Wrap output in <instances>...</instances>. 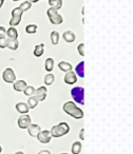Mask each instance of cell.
Segmentation results:
<instances>
[{
	"label": "cell",
	"instance_id": "obj_1",
	"mask_svg": "<svg viewBox=\"0 0 133 154\" xmlns=\"http://www.w3.org/2000/svg\"><path fill=\"white\" fill-rule=\"evenodd\" d=\"M62 110L68 115L72 116L75 119H82L84 117V111L82 109H79L76 106V103H73V101H66V103H64L63 106H62Z\"/></svg>",
	"mask_w": 133,
	"mask_h": 154
},
{
	"label": "cell",
	"instance_id": "obj_2",
	"mask_svg": "<svg viewBox=\"0 0 133 154\" xmlns=\"http://www.w3.org/2000/svg\"><path fill=\"white\" fill-rule=\"evenodd\" d=\"M50 132H51L52 137L58 138V137L64 136V135L68 134V133L70 132V126L64 122H59V124L56 125V126L52 127V129H51Z\"/></svg>",
	"mask_w": 133,
	"mask_h": 154
},
{
	"label": "cell",
	"instance_id": "obj_3",
	"mask_svg": "<svg viewBox=\"0 0 133 154\" xmlns=\"http://www.w3.org/2000/svg\"><path fill=\"white\" fill-rule=\"evenodd\" d=\"M71 96L77 103L85 105V89L82 87H75L72 89Z\"/></svg>",
	"mask_w": 133,
	"mask_h": 154
},
{
	"label": "cell",
	"instance_id": "obj_4",
	"mask_svg": "<svg viewBox=\"0 0 133 154\" xmlns=\"http://www.w3.org/2000/svg\"><path fill=\"white\" fill-rule=\"evenodd\" d=\"M47 15L50 19V22H51L52 24L58 26V24H61L62 22H63V18H62V16L60 15V14H58V12L56 11V10L52 9V8L48 9Z\"/></svg>",
	"mask_w": 133,
	"mask_h": 154
},
{
	"label": "cell",
	"instance_id": "obj_5",
	"mask_svg": "<svg viewBox=\"0 0 133 154\" xmlns=\"http://www.w3.org/2000/svg\"><path fill=\"white\" fill-rule=\"evenodd\" d=\"M22 14H23V12H22L19 8L13 9V11H12V18L9 22L10 26H13V28H15L16 26H18L22 19Z\"/></svg>",
	"mask_w": 133,
	"mask_h": 154
},
{
	"label": "cell",
	"instance_id": "obj_6",
	"mask_svg": "<svg viewBox=\"0 0 133 154\" xmlns=\"http://www.w3.org/2000/svg\"><path fill=\"white\" fill-rule=\"evenodd\" d=\"M2 79L5 80L8 84H13L16 80V75L15 72H14L13 69L11 68H7L2 73Z\"/></svg>",
	"mask_w": 133,
	"mask_h": 154
},
{
	"label": "cell",
	"instance_id": "obj_7",
	"mask_svg": "<svg viewBox=\"0 0 133 154\" xmlns=\"http://www.w3.org/2000/svg\"><path fill=\"white\" fill-rule=\"evenodd\" d=\"M31 124H32V119L28 114H22L17 120V125L20 129H28Z\"/></svg>",
	"mask_w": 133,
	"mask_h": 154
},
{
	"label": "cell",
	"instance_id": "obj_8",
	"mask_svg": "<svg viewBox=\"0 0 133 154\" xmlns=\"http://www.w3.org/2000/svg\"><path fill=\"white\" fill-rule=\"evenodd\" d=\"M37 139L40 141L41 143H49L52 139L51 132L49 130H41L39 134L37 135Z\"/></svg>",
	"mask_w": 133,
	"mask_h": 154
},
{
	"label": "cell",
	"instance_id": "obj_9",
	"mask_svg": "<svg viewBox=\"0 0 133 154\" xmlns=\"http://www.w3.org/2000/svg\"><path fill=\"white\" fill-rule=\"evenodd\" d=\"M63 82H66V85L76 84V82H77V75L75 74V72H72V71H70V72H68L66 75H64Z\"/></svg>",
	"mask_w": 133,
	"mask_h": 154
},
{
	"label": "cell",
	"instance_id": "obj_10",
	"mask_svg": "<svg viewBox=\"0 0 133 154\" xmlns=\"http://www.w3.org/2000/svg\"><path fill=\"white\" fill-rule=\"evenodd\" d=\"M47 88L45 87H40L38 88L37 90H35V93H34V97H36V99L38 101H43L47 97Z\"/></svg>",
	"mask_w": 133,
	"mask_h": 154
},
{
	"label": "cell",
	"instance_id": "obj_11",
	"mask_svg": "<svg viewBox=\"0 0 133 154\" xmlns=\"http://www.w3.org/2000/svg\"><path fill=\"white\" fill-rule=\"evenodd\" d=\"M41 131V128L39 125L37 124H31L30 127L28 128V133L30 136L32 137H37V135L39 134V132Z\"/></svg>",
	"mask_w": 133,
	"mask_h": 154
},
{
	"label": "cell",
	"instance_id": "obj_12",
	"mask_svg": "<svg viewBox=\"0 0 133 154\" xmlns=\"http://www.w3.org/2000/svg\"><path fill=\"white\" fill-rule=\"evenodd\" d=\"M28 86L26 82V80H22V79H19V80H15L13 82V88L16 92H22V91L26 89V87Z\"/></svg>",
	"mask_w": 133,
	"mask_h": 154
},
{
	"label": "cell",
	"instance_id": "obj_13",
	"mask_svg": "<svg viewBox=\"0 0 133 154\" xmlns=\"http://www.w3.org/2000/svg\"><path fill=\"white\" fill-rule=\"evenodd\" d=\"M62 38H63L64 41L71 43V42H74V41H75L76 36L72 31H66V32L62 34Z\"/></svg>",
	"mask_w": 133,
	"mask_h": 154
},
{
	"label": "cell",
	"instance_id": "obj_14",
	"mask_svg": "<svg viewBox=\"0 0 133 154\" xmlns=\"http://www.w3.org/2000/svg\"><path fill=\"white\" fill-rule=\"evenodd\" d=\"M43 53H45V45L43 43H39V45H35L34 52H33L35 57H41L43 55Z\"/></svg>",
	"mask_w": 133,
	"mask_h": 154
},
{
	"label": "cell",
	"instance_id": "obj_15",
	"mask_svg": "<svg viewBox=\"0 0 133 154\" xmlns=\"http://www.w3.org/2000/svg\"><path fill=\"white\" fill-rule=\"evenodd\" d=\"M16 110L20 114H26L29 112V110H30V108L26 103H16Z\"/></svg>",
	"mask_w": 133,
	"mask_h": 154
},
{
	"label": "cell",
	"instance_id": "obj_16",
	"mask_svg": "<svg viewBox=\"0 0 133 154\" xmlns=\"http://www.w3.org/2000/svg\"><path fill=\"white\" fill-rule=\"evenodd\" d=\"M75 74L78 75L80 78L85 77V61H80L75 68Z\"/></svg>",
	"mask_w": 133,
	"mask_h": 154
},
{
	"label": "cell",
	"instance_id": "obj_17",
	"mask_svg": "<svg viewBox=\"0 0 133 154\" xmlns=\"http://www.w3.org/2000/svg\"><path fill=\"white\" fill-rule=\"evenodd\" d=\"M58 68H59L60 71H62V72H70V71H72V64L69 63V62L66 61H60L59 63H58Z\"/></svg>",
	"mask_w": 133,
	"mask_h": 154
},
{
	"label": "cell",
	"instance_id": "obj_18",
	"mask_svg": "<svg viewBox=\"0 0 133 154\" xmlns=\"http://www.w3.org/2000/svg\"><path fill=\"white\" fill-rule=\"evenodd\" d=\"M7 38L8 39H17L18 38V31L15 28L11 26L9 30H7Z\"/></svg>",
	"mask_w": 133,
	"mask_h": 154
},
{
	"label": "cell",
	"instance_id": "obj_19",
	"mask_svg": "<svg viewBox=\"0 0 133 154\" xmlns=\"http://www.w3.org/2000/svg\"><path fill=\"white\" fill-rule=\"evenodd\" d=\"M18 47H19V41H18V39H9L8 40V47L10 50H12V51H15V50L18 49Z\"/></svg>",
	"mask_w": 133,
	"mask_h": 154
},
{
	"label": "cell",
	"instance_id": "obj_20",
	"mask_svg": "<svg viewBox=\"0 0 133 154\" xmlns=\"http://www.w3.org/2000/svg\"><path fill=\"white\" fill-rule=\"evenodd\" d=\"M49 5L52 9L58 11L62 8V0H49Z\"/></svg>",
	"mask_w": 133,
	"mask_h": 154
},
{
	"label": "cell",
	"instance_id": "obj_21",
	"mask_svg": "<svg viewBox=\"0 0 133 154\" xmlns=\"http://www.w3.org/2000/svg\"><path fill=\"white\" fill-rule=\"evenodd\" d=\"M71 152L72 154H79L82 152V143L80 141H75L73 143L71 147Z\"/></svg>",
	"mask_w": 133,
	"mask_h": 154
},
{
	"label": "cell",
	"instance_id": "obj_22",
	"mask_svg": "<svg viewBox=\"0 0 133 154\" xmlns=\"http://www.w3.org/2000/svg\"><path fill=\"white\" fill-rule=\"evenodd\" d=\"M45 71L48 72H51L52 70L54 69V59L53 58H47L45 59Z\"/></svg>",
	"mask_w": 133,
	"mask_h": 154
},
{
	"label": "cell",
	"instance_id": "obj_23",
	"mask_svg": "<svg viewBox=\"0 0 133 154\" xmlns=\"http://www.w3.org/2000/svg\"><path fill=\"white\" fill-rule=\"evenodd\" d=\"M51 42L53 45H58V42H59V33L57 32V31H52L51 32Z\"/></svg>",
	"mask_w": 133,
	"mask_h": 154
},
{
	"label": "cell",
	"instance_id": "obj_24",
	"mask_svg": "<svg viewBox=\"0 0 133 154\" xmlns=\"http://www.w3.org/2000/svg\"><path fill=\"white\" fill-rule=\"evenodd\" d=\"M54 82H55V76H54V74L49 73V74L45 75V86H51L52 84H54Z\"/></svg>",
	"mask_w": 133,
	"mask_h": 154
},
{
	"label": "cell",
	"instance_id": "obj_25",
	"mask_svg": "<svg viewBox=\"0 0 133 154\" xmlns=\"http://www.w3.org/2000/svg\"><path fill=\"white\" fill-rule=\"evenodd\" d=\"M38 103H39V101L36 99V97L30 96V97H29V100H28V103H26V105L29 106V108H30V109H34V108L37 107Z\"/></svg>",
	"mask_w": 133,
	"mask_h": 154
},
{
	"label": "cell",
	"instance_id": "obj_26",
	"mask_svg": "<svg viewBox=\"0 0 133 154\" xmlns=\"http://www.w3.org/2000/svg\"><path fill=\"white\" fill-rule=\"evenodd\" d=\"M37 29H38L37 24H28L26 26V32L28 34H35L37 32Z\"/></svg>",
	"mask_w": 133,
	"mask_h": 154
},
{
	"label": "cell",
	"instance_id": "obj_27",
	"mask_svg": "<svg viewBox=\"0 0 133 154\" xmlns=\"http://www.w3.org/2000/svg\"><path fill=\"white\" fill-rule=\"evenodd\" d=\"M22 92H23L24 95H26V96H33L35 93V88L33 86H26V89H24Z\"/></svg>",
	"mask_w": 133,
	"mask_h": 154
},
{
	"label": "cell",
	"instance_id": "obj_28",
	"mask_svg": "<svg viewBox=\"0 0 133 154\" xmlns=\"http://www.w3.org/2000/svg\"><path fill=\"white\" fill-rule=\"evenodd\" d=\"M18 8H19L22 12H26L32 8V3H31L30 1H23V2L20 5V7H18Z\"/></svg>",
	"mask_w": 133,
	"mask_h": 154
},
{
	"label": "cell",
	"instance_id": "obj_29",
	"mask_svg": "<svg viewBox=\"0 0 133 154\" xmlns=\"http://www.w3.org/2000/svg\"><path fill=\"white\" fill-rule=\"evenodd\" d=\"M8 40L9 39L5 38H0V49H5L8 47Z\"/></svg>",
	"mask_w": 133,
	"mask_h": 154
},
{
	"label": "cell",
	"instance_id": "obj_30",
	"mask_svg": "<svg viewBox=\"0 0 133 154\" xmlns=\"http://www.w3.org/2000/svg\"><path fill=\"white\" fill-rule=\"evenodd\" d=\"M77 52L80 56H85V43H80V45H78Z\"/></svg>",
	"mask_w": 133,
	"mask_h": 154
},
{
	"label": "cell",
	"instance_id": "obj_31",
	"mask_svg": "<svg viewBox=\"0 0 133 154\" xmlns=\"http://www.w3.org/2000/svg\"><path fill=\"white\" fill-rule=\"evenodd\" d=\"M7 37V29L5 26H0V38H5Z\"/></svg>",
	"mask_w": 133,
	"mask_h": 154
},
{
	"label": "cell",
	"instance_id": "obj_32",
	"mask_svg": "<svg viewBox=\"0 0 133 154\" xmlns=\"http://www.w3.org/2000/svg\"><path fill=\"white\" fill-rule=\"evenodd\" d=\"M79 138H80V140H85V129H82V130H80Z\"/></svg>",
	"mask_w": 133,
	"mask_h": 154
},
{
	"label": "cell",
	"instance_id": "obj_33",
	"mask_svg": "<svg viewBox=\"0 0 133 154\" xmlns=\"http://www.w3.org/2000/svg\"><path fill=\"white\" fill-rule=\"evenodd\" d=\"M38 154H51V152L49 150H41V151L38 152Z\"/></svg>",
	"mask_w": 133,
	"mask_h": 154
},
{
	"label": "cell",
	"instance_id": "obj_34",
	"mask_svg": "<svg viewBox=\"0 0 133 154\" xmlns=\"http://www.w3.org/2000/svg\"><path fill=\"white\" fill-rule=\"evenodd\" d=\"M3 3H5V0H0V9H1V8H2Z\"/></svg>",
	"mask_w": 133,
	"mask_h": 154
},
{
	"label": "cell",
	"instance_id": "obj_35",
	"mask_svg": "<svg viewBox=\"0 0 133 154\" xmlns=\"http://www.w3.org/2000/svg\"><path fill=\"white\" fill-rule=\"evenodd\" d=\"M29 1H30L31 3H36V2H38L39 0H29Z\"/></svg>",
	"mask_w": 133,
	"mask_h": 154
},
{
	"label": "cell",
	"instance_id": "obj_36",
	"mask_svg": "<svg viewBox=\"0 0 133 154\" xmlns=\"http://www.w3.org/2000/svg\"><path fill=\"white\" fill-rule=\"evenodd\" d=\"M15 154H24V153H23V152H22V151H17Z\"/></svg>",
	"mask_w": 133,
	"mask_h": 154
},
{
	"label": "cell",
	"instance_id": "obj_37",
	"mask_svg": "<svg viewBox=\"0 0 133 154\" xmlns=\"http://www.w3.org/2000/svg\"><path fill=\"white\" fill-rule=\"evenodd\" d=\"M1 152H2V147L0 146V153H1Z\"/></svg>",
	"mask_w": 133,
	"mask_h": 154
},
{
	"label": "cell",
	"instance_id": "obj_38",
	"mask_svg": "<svg viewBox=\"0 0 133 154\" xmlns=\"http://www.w3.org/2000/svg\"><path fill=\"white\" fill-rule=\"evenodd\" d=\"M13 1H15V2H16V1H19V0H13Z\"/></svg>",
	"mask_w": 133,
	"mask_h": 154
},
{
	"label": "cell",
	"instance_id": "obj_39",
	"mask_svg": "<svg viewBox=\"0 0 133 154\" xmlns=\"http://www.w3.org/2000/svg\"><path fill=\"white\" fill-rule=\"evenodd\" d=\"M60 154H69V153H60Z\"/></svg>",
	"mask_w": 133,
	"mask_h": 154
}]
</instances>
